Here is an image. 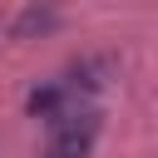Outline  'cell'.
<instances>
[{
	"mask_svg": "<svg viewBox=\"0 0 158 158\" xmlns=\"http://www.w3.org/2000/svg\"><path fill=\"white\" fill-rule=\"evenodd\" d=\"M94 138H99V114H94V109H84V114H59L44 158H89Z\"/></svg>",
	"mask_w": 158,
	"mask_h": 158,
	"instance_id": "obj_1",
	"label": "cell"
},
{
	"mask_svg": "<svg viewBox=\"0 0 158 158\" xmlns=\"http://www.w3.org/2000/svg\"><path fill=\"white\" fill-rule=\"evenodd\" d=\"M59 104H64V84H44V89H35V94L25 99V109H30L35 118H49V123H54V118L64 114Z\"/></svg>",
	"mask_w": 158,
	"mask_h": 158,
	"instance_id": "obj_2",
	"label": "cell"
}]
</instances>
